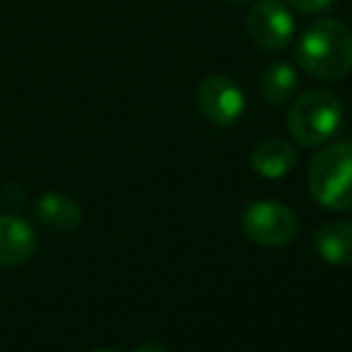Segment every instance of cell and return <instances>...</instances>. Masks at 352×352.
<instances>
[{"instance_id":"cell-1","label":"cell","mask_w":352,"mask_h":352,"mask_svg":"<svg viewBox=\"0 0 352 352\" xmlns=\"http://www.w3.org/2000/svg\"><path fill=\"white\" fill-rule=\"evenodd\" d=\"M295 58L309 77L338 82L352 70V32L338 19H319L302 32Z\"/></svg>"},{"instance_id":"cell-2","label":"cell","mask_w":352,"mask_h":352,"mask_svg":"<svg viewBox=\"0 0 352 352\" xmlns=\"http://www.w3.org/2000/svg\"><path fill=\"white\" fill-rule=\"evenodd\" d=\"M309 192L324 209H352V144L338 142L324 146L309 163Z\"/></svg>"},{"instance_id":"cell-3","label":"cell","mask_w":352,"mask_h":352,"mask_svg":"<svg viewBox=\"0 0 352 352\" xmlns=\"http://www.w3.org/2000/svg\"><path fill=\"white\" fill-rule=\"evenodd\" d=\"M343 103L326 89H309L292 101L287 111V132L302 146H321L340 130Z\"/></svg>"},{"instance_id":"cell-4","label":"cell","mask_w":352,"mask_h":352,"mask_svg":"<svg viewBox=\"0 0 352 352\" xmlns=\"http://www.w3.org/2000/svg\"><path fill=\"white\" fill-rule=\"evenodd\" d=\"M242 230L254 245L285 247L300 232V218L280 201H254L242 213Z\"/></svg>"},{"instance_id":"cell-5","label":"cell","mask_w":352,"mask_h":352,"mask_svg":"<svg viewBox=\"0 0 352 352\" xmlns=\"http://www.w3.org/2000/svg\"><path fill=\"white\" fill-rule=\"evenodd\" d=\"M197 108L213 125H232L247 108L245 91L226 74H209L197 87Z\"/></svg>"},{"instance_id":"cell-6","label":"cell","mask_w":352,"mask_h":352,"mask_svg":"<svg viewBox=\"0 0 352 352\" xmlns=\"http://www.w3.org/2000/svg\"><path fill=\"white\" fill-rule=\"evenodd\" d=\"M247 32L264 51H280L295 36V17L280 0H259L247 12Z\"/></svg>"},{"instance_id":"cell-7","label":"cell","mask_w":352,"mask_h":352,"mask_svg":"<svg viewBox=\"0 0 352 352\" xmlns=\"http://www.w3.org/2000/svg\"><path fill=\"white\" fill-rule=\"evenodd\" d=\"M36 235L32 226L17 216H0V266L12 269L32 259Z\"/></svg>"},{"instance_id":"cell-8","label":"cell","mask_w":352,"mask_h":352,"mask_svg":"<svg viewBox=\"0 0 352 352\" xmlns=\"http://www.w3.org/2000/svg\"><path fill=\"white\" fill-rule=\"evenodd\" d=\"M297 166V151L292 144L285 140H266L252 153V168L256 175L266 177V180H280V177L290 175Z\"/></svg>"},{"instance_id":"cell-9","label":"cell","mask_w":352,"mask_h":352,"mask_svg":"<svg viewBox=\"0 0 352 352\" xmlns=\"http://www.w3.org/2000/svg\"><path fill=\"white\" fill-rule=\"evenodd\" d=\"M314 250L326 264L352 266V223L329 221L316 230Z\"/></svg>"},{"instance_id":"cell-10","label":"cell","mask_w":352,"mask_h":352,"mask_svg":"<svg viewBox=\"0 0 352 352\" xmlns=\"http://www.w3.org/2000/svg\"><path fill=\"white\" fill-rule=\"evenodd\" d=\"M36 216L46 228L56 232H72L82 226V206L67 195L48 192L36 201Z\"/></svg>"},{"instance_id":"cell-11","label":"cell","mask_w":352,"mask_h":352,"mask_svg":"<svg viewBox=\"0 0 352 352\" xmlns=\"http://www.w3.org/2000/svg\"><path fill=\"white\" fill-rule=\"evenodd\" d=\"M300 87V74L290 63H274L264 70L259 79V91L271 106H285L290 98H295Z\"/></svg>"},{"instance_id":"cell-12","label":"cell","mask_w":352,"mask_h":352,"mask_svg":"<svg viewBox=\"0 0 352 352\" xmlns=\"http://www.w3.org/2000/svg\"><path fill=\"white\" fill-rule=\"evenodd\" d=\"M290 8L300 10V12H307V14H319L324 12V10L331 8V3L333 0H285Z\"/></svg>"},{"instance_id":"cell-13","label":"cell","mask_w":352,"mask_h":352,"mask_svg":"<svg viewBox=\"0 0 352 352\" xmlns=\"http://www.w3.org/2000/svg\"><path fill=\"white\" fill-rule=\"evenodd\" d=\"M135 352H168V348H166V345H161V343H144Z\"/></svg>"},{"instance_id":"cell-14","label":"cell","mask_w":352,"mask_h":352,"mask_svg":"<svg viewBox=\"0 0 352 352\" xmlns=\"http://www.w3.org/2000/svg\"><path fill=\"white\" fill-rule=\"evenodd\" d=\"M94 352H118V350H108V348H106V350H94Z\"/></svg>"},{"instance_id":"cell-15","label":"cell","mask_w":352,"mask_h":352,"mask_svg":"<svg viewBox=\"0 0 352 352\" xmlns=\"http://www.w3.org/2000/svg\"><path fill=\"white\" fill-rule=\"evenodd\" d=\"M228 3H247V0H228Z\"/></svg>"}]
</instances>
